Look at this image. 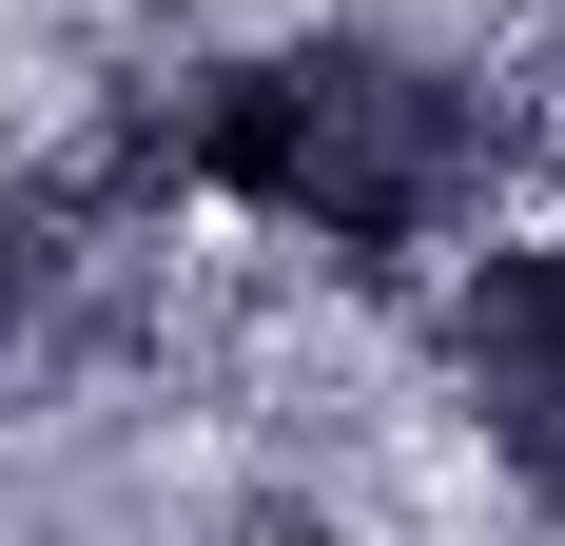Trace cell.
<instances>
[{
  "label": "cell",
  "instance_id": "3",
  "mask_svg": "<svg viewBox=\"0 0 565 546\" xmlns=\"http://www.w3.org/2000/svg\"><path fill=\"white\" fill-rule=\"evenodd\" d=\"M58 371H78V234L0 216V410H40Z\"/></svg>",
  "mask_w": 565,
  "mask_h": 546
},
{
  "label": "cell",
  "instance_id": "1",
  "mask_svg": "<svg viewBox=\"0 0 565 546\" xmlns=\"http://www.w3.org/2000/svg\"><path fill=\"white\" fill-rule=\"evenodd\" d=\"M508 137H526L508 78H468L449 40L292 20V40H234V59H195V78H157L117 157L157 176V196H215V216L332 254V273H409V254H449V234L488 216Z\"/></svg>",
  "mask_w": 565,
  "mask_h": 546
},
{
  "label": "cell",
  "instance_id": "2",
  "mask_svg": "<svg viewBox=\"0 0 565 546\" xmlns=\"http://www.w3.org/2000/svg\"><path fill=\"white\" fill-rule=\"evenodd\" d=\"M429 371H449L468 449H488L508 489H546V507H565V216H546V234H488V254L449 273Z\"/></svg>",
  "mask_w": 565,
  "mask_h": 546
}]
</instances>
